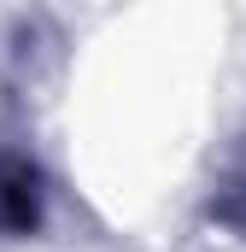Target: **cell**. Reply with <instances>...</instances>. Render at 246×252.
I'll return each instance as SVG.
<instances>
[{
  "mask_svg": "<svg viewBox=\"0 0 246 252\" xmlns=\"http://www.w3.org/2000/svg\"><path fill=\"white\" fill-rule=\"evenodd\" d=\"M35 170L24 158H0V229H30L35 223Z\"/></svg>",
  "mask_w": 246,
  "mask_h": 252,
  "instance_id": "1",
  "label": "cell"
}]
</instances>
